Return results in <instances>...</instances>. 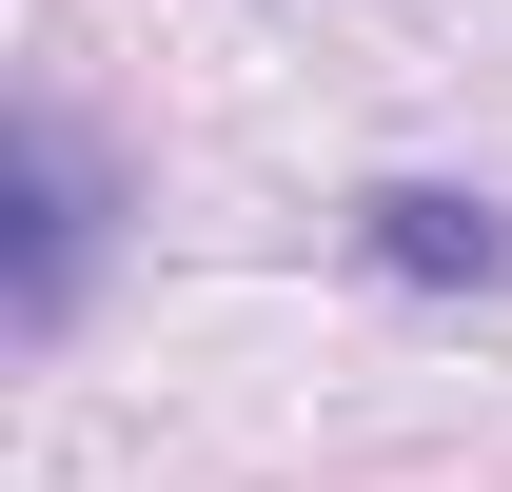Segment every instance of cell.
Masks as SVG:
<instances>
[{
    "label": "cell",
    "mask_w": 512,
    "mask_h": 492,
    "mask_svg": "<svg viewBox=\"0 0 512 492\" xmlns=\"http://www.w3.org/2000/svg\"><path fill=\"white\" fill-rule=\"evenodd\" d=\"M355 256L414 276V296H493V276H512V217L453 197V178H375V197H355Z\"/></svg>",
    "instance_id": "obj_1"
},
{
    "label": "cell",
    "mask_w": 512,
    "mask_h": 492,
    "mask_svg": "<svg viewBox=\"0 0 512 492\" xmlns=\"http://www.w3.org/2000/svg\"><path fill=\"white\" fill-rule=\"evenodd\" d=\"M79 276H99V158L60 119H20V335H60Z\"/></svg>",
    "instance_id": "obj_2"
}]
</instances>
